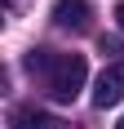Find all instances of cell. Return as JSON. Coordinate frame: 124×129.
Returning <instances> with one entry per match:
<instances>
[{
    "label": "cell",
    "instance_id": "cell-1",
    "mask_svg": "<svg viewBox=\"0 0 124 129\" xmlns=\"http://www.w3.org/2000/svg\"><path fill=\"white\" fill-rule=\"evenodd\" d=\"M27 71H31V76H40V85H44V89H49V98H58V103H71L75 93L84 89V80H89L84 53L31 49V53H27Z\"/></svg>",
    "mask_w": 124,
    "mask_h": 129
},
{
    "label": "cell",
    "instance_id": "cell-2",
    "mask_svg": "<svg viewBox=\"0 0 124 129\" xmlns=\"http://www.w3.org/2000/svg\"><path fill=\"white\" fill-rule=\"evenodd\" d=\"M115 103H124V62H106L102 76H98V85H93V107L106 111Z\"/></svg>",
    "mask_w": 124,
    "mask_h": 129
},
{
    "label": "cell",
    "instance_id": "cell-3",
    "mask_svg": "<svg viewBox=\"0 0 124 129\" xmlns=\"http://www.w3.org/2000/svg\"><path fill=\"white\" fill-rule=\"evenodd\" d=\"M9 129H71V120L53 116V111H40L36 103H22L9 111Z\"/></svg>",
    "mask_w": 124,
    "mask_h": 129
},
{
    "label": "cell",
    "instance_id": "cell-4",
    "mask_svg": "<svg viewBox=\"0 0 124 129\" xmlns=\"http://www.w3.org/2000/svg\"><path fill=\"white\" fill-rule=\"evenodd\" d=\"M89 18H93L89 0H53V27H62V31H84Z\"/></svg>",
    "mask_w": 124,
    "mask_h": 129
},
{
    "label": "cell",
    "instance_id": "cell-5",
    "mask_svg": "<svg viewBox=\"0 0 124 129\" xmlns=\"http://www.w3.org/2000/svg\"><path fill=\"white\" fill-rule=\"evenodd\" d=\"M98 49H102V53H120V40H115V36H102Z\"/></svg>",
    "mask_w": 124,
    "mask_h": 129
},
{
    "label": "cell",
    "instance_id": "cell-6",
    "mask_svg": "<svg viewBox=\"0 0 124 129\" xmlns=\"http://www.w3.org/2000/svg\"><path fill=\"white\" fill-rule=\"evenodd\" d=\"M5 9H9V13H22V9H27V0H5Z\"/></svg>",
    "mask_w": 124,
    "mask_h": 129
},
{
    "label": "cell",
    "instance_id": "cell-7",
    "mask_svg": "<svg viewBox=\"0 0 124 129\" xmlns=\"http://www.w3.org/2000/svg\"><path fill=\"white\" fill-rule=\"evenodd\" d=\"M115 22H120V31H124V0L115 5Z\"/></svg>",
    "mask_w": 124,
    "mask_h": 129
},
{
    "label": "cell",
    "instance_id": "cell-8",
    "mask_svg": "<svg viewBox=\"0 0 124 129\" xmlns=\"http://www.w3.org/2000/svg\"><path fill=\"white\" fill-rule=\"evenodd\" d=\"M115 129H124V120H120V125H115Z\"/></svg>",
    "mask_w": 124,
    "mask_h": 129
}]
</instances>
